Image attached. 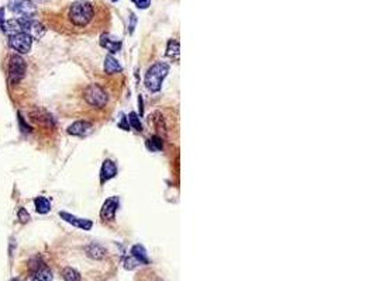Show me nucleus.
<instances>
[{
    "label": "nucleus",
    "instance_id": "nucleus-1",
    "mask_svg": "<svg viewBox=\"0 0 376 281\" xmlns=\"http://www.w3.org/2000/svg\"><path fill=\"white\" fill-rule=\"evenodd\" d=\"M68 21L73 28H88L97 17L96 4L88 0H78L73 1L68 10Z\"/></svg>",
    "mask_w": 376,
    "mask_h": 281
},
{
    "label": "nucleus",
    "instance_id": "nucleus-2",
    "mask_svg": "<svg viewBox=\"0 0 376 281\" xmlns=\"http://www.w3.org/2000/svg\"><path fill=\"white\" fill-rule=\"evenodd\" d=\"M169 72V65L165 62H157L154 63L145 75V86L149 92L157 93L162 88V82Z\"/></svg>",
    "mask_w": 376,
    "mask_h": 281
},
{
    "label": "nucleus",
    "instance_id": "nucleus-3",
    "mask_svg": "<svg viewBox=\"0 0 376 281\" xmlns=\"http://www.w3.org/2000/svg\"><path fill=\"white\" fill-rule=\"evenodd\" d=\"M27 72V63L24 58L18 53L11 55L7 65V78L10 85H18L24 79Z\"/></svg>",
    "mask_w": 376,
    "mask_h": 281
},
{
    "label": "nucleus",
    "instance_id": "nucleus-4",
    "mask_svg": "<svg viewBox=\"0 0 376 281\" xmlns=\"http://www.w3.org/2000/svg\"><path fill=\"white\" fill-rule=\"evenodd\" d=\"M83 98L89 105L95 108H102L107 104V94L103 89L99 85H89L88 88L83 90Z\"/></svg>",
    "mask_w": 376,
    "mask_h": 281
},
{
    "label": "nucleus",
    "instance_id": "nucleus-5",
    "mask_svg": "<svg viewBox=\"0 0 376 281\" xmlns=\"http://www.w3.org/2000/svg\"><path fill=\"white\" fill-rule=\"evenodd\" d=\"M9 10L16 18H33L37 13L33 0H10Z\"/></svg>",
    "mask_w": 376,
    "mask_h": 281
},
{
    "label": "nucleus",
    "instance_id": "nucleus-6",
    "mask_svg": "<svg viewBox=\"0 0 376 281\" xmlns=\"http://www.w3.org/2000/svg\"><path fill=\"white\" fill-rule=\"evenodd\" d=\"M20 23V30L21 33H26L27 35H30L33 40H41L45 34V27L38 21L33 18H18Z\"/></svg>",
    "mask_w": 376,
    "mask_h": 281
},
{
    "label": "nucleus",
    "instance_id": "nucleus-7",
    "mask_svg": "<svg viewBox=\"0 0 376 281\" xmlns=\"http://www.w3.org/2000/svg\"><path fill=\"white\" fill-rule=\"evenodd\" d=\"M31 277H34L37 281H53V273L50 270V267L41 260L40 256L33 257L28 263Z\"/></svg>",
    "mask_w": 376,
    "mask_h": 281
},
{
    "label": "nucleus",
    "instance_id": "nucleus-8",
    "mask_svg": "<svg viewBox=\"0 0 376 281\" xmlns=\"http://www.w3.org/2000/svg\"><path fill=\"white\" fill-rule=\"evenodd\" d=\"M33 41L34 40L26 33H17L9 37V47L11 49H14L18 55H26L31 51Z\"/></svg>",
    "mask_w": 376,
    "mask_h": 281
},
{
    "label": "nucleus",
    "instance_id": "nucleus-9",
    "mask_svg": "<svg viewBox=\"0 0 376 281\" xmlns=\"http://www.w3.org/2000/svg\"><path fill=\"white\" fill-rule=\"evenodd\" d=\"M60 217H61L65 222H68V224H70V225H73V227H76V228L79 229H83V231H90L92 227H93V222L90 220L78 218V217H75V215H72V214H68V212H65V211L60 212Z\"/></svg>",
    "mask_w": 376,
    "mask_h": 281
},
{
    "label": "nucleus",
    "instance_id": "nucleus-10",
    "mask_svg": "<svg viewBox=\"0 0 376 281\" xmlns=\"http://www.w3.org/2000/svg\"><path fill=\"white\" fill-rule=\"evenodd\" d=\"M119 208V200L116 197L107 198L100 210V217L105 221H113L116 218V212Z\"/></svg>",
    "mask_w": 376,
    "mask_h": 281
},
{
    "label": "nucleus",
    "instance_id": "nucleus-11",
    "mask_svg": "<svg viewBox=\"0 0 376 281\" xmlns=\"http://www.w3.org/2000/svg\"><path fill=\"white\" fill-rule=\"evenodd\" d=\"M92 128H93V125L89 121L80 120V121H75L73 124H70L66 132L69 135H73V137H86L92 132Z\"/></svg>",
    "mask_w": 376,
    "mask_h": 281
},
{
    "label": "nucleus",
    "instance_id": "nucleus-12",
    "mask_svg": "<svg viewBox=\"0 0 376 281\" xmlns=\"http://www.w3.org/2000/svg\"><path fill=\"white\" fill-rule=\"evenodd\" d=\"M100 45L106 48L107 51L112 53L119 52L122 49V41L119 38H116L112 34H103L100 37Z\"/></svg>",
    "mask_w": 376,
    "mask_h": 281
},
{
    "label": "nucleus",
    "instance_id": "nucleus-13",
    "mask_svg": "<svg viewBox=\"0 0 376 281\" xmlns=\"http://www.w3.org/2000/svg\"><path fill=\"white\" fill-rule=\"evenodd\" d=\"M31 118L34 120L35 123H38L43 127H50L53 128L54 127V118L53 115L50 113H47L43 108H35L34 111H31Z\"/></svg>",
    "mask_w": 376,
    "mask_h": 281
},
{
    "label": "nucleus",
    "instance_id": "nucleus-14",
    "mask_svg": "<svg viewBox=\"0 0 376 281\" xmlns=\"http://www.w3.org/2000/svg\"><path fill=\"white\" fill-rule=\"evenodd\" d=\"M117 175V166L114 163L113 160L110 159H106L102 165V169H100V182L105 183L107 180L113 179L114 176Z\"/></svg>",
    "mask_w": 376,
    "mask_h": 281
},
{
    "label": "nucleus",
    "instance_id": "nucleus-15",
    "mask_svg": "<svg viewBox=\"0 0 376 281\" xmlns=\"http://www.w3.org/2000/svg\"><path fill=\"white\" fill-rule=\"evenodd\" d=\"M85 253H86L88 257L93 259V260H102V259H105L106 255H107L105 247L97 245V243H90V245L86 246V247H85Z\"/></svg>",
    "mask_w": 376,
    "mask_h": 281
},
{
    "label": "nucleus",
    "instance_id": "nucleus-16",
    "mask_svg": "<svg viewBox=\"0 0 376 281\" xmlns=\"http://www.w3.org/2000/svg\"><path fill=\"white\" fill-rule=\"evenodd\" d=\"M34 207L35 211L41 215L44 214H48L51 211V201L47 198V197H43V195H38L34 198Z\"/></svg>",
    "mask_w": 376,
    "mask_h": 281
},
{
    "label": "nucleus",
    "instance_id": "nucleus-17",
    "mask_svg": "<svg viewBox=\"0 0 376 281\" xmlns=\"http://www.w3.org/2000/svg\"><path fill=\"white\" fill-rule=\"evenodd\" d=\"M131 256L140 264H148L149 260H148V256H147V252H145V249H144L141 245L132 246Z\"/></svg>",
    "mask_w": 376,
    "mask_h": 281
},
{
    "label": "nucleus",
    "instance_id": "nucleus-18",
    "mask_svg": "<svg viewBox=\"0 0 376 281\" xmlns=\"http://www.w3.org/2000/svg\"><path fill=\"white\" fill-rule=\"evenodd\" d=\"M105 72L106 73H117V72H122V66L120 63L117 62V59H114L112 55H107L105 59Z\"/></svg>",
    "mask_w": 376,
    "mask_h": 281
},
{
    "label": "nucleus",
    "instance_id": "nucleus-19",
    "mask_svg": "<svg viewBox=\"0 0 376 281\" xmlns=\"http://www.w3.org/2000/svg\"><path fill=\"white\" fill-rule=\"evenodd\" d=\"M166 55L172 59H179V43L176 40H171L168 43V48H166Z\"/></svg>",
    "mask_w": 376,
    "mask_h": 281
},
{
    "label": "nucleus",
    "instance_id": "nucleus-20",
    "mask_svg": "<svg viewBox=\"0 0 376 281\" xmlns=\"http://www.w3.org/2000/svg\"><path fill=\"white\" fill-rule=\"evenodd\" d=\"M62 279L65 281H80V274L72 267H65L62 270Z\"/></svg>",
    "mask_w": 376,
    "mask_h": 281
},
{
    "label": "nucleus",
    "instance_id": "nucleus-21",
    "mask_svg": "<svg viewBox=\"0 0 376 281\" xmlns=\"http://www.w3.org/2000/svg\"><path fill=\"white\" fill-rule=\"evenodd\" d=\"M17 120H18V127H20V130H21L23 134H30V132L33 131V127L27 124V121L24 120V117L20 114V113L17 114Z\"/></svg>",
    "mask_w": 376,
    "mask_h": 281
},
{
    "label": "nucleus",
    "instance_id": "nucleus-22",
    "mask_svg": "<svg viewBox=\"0 0 376 281\" xmlns=\"http://www.w3.org/2000/svg\"><path fill=\"white\" fill-rule=\"evenodd\" d=\"M128 121H130V124H131V127L134 130H137V131H141V130H142L140 118H138V115L135 114V113H130V115H128Z\"/></svg>",
    "mask_w": 376,
    "mask_h": 281
},
{
    "label": "nucleus",
    "instance_id": "nucleus-23",
    "mask_svg": "<svg viewBox=\"0 0 376 281\" xmlns=\"http://www.w3.org/2000/svg\"><path fill=\"white\" fill-rule=\"evenodd\" d=\"M148 146L151 148V149H154V150L162 149V140L155 135V137H152V140H149Z\"/></svg>",
    "mask_w": 376,
    "mask_h": 281
},
{
    "label": "nucleus",
    "instance_id": "nucleus-24",
    "mask_svg": "<svg viewBox=\"0 0 376 281\" xmlns=\"http://www.w3.org/2000/svg\"><path fill=\"white\" fill-rule=\"evenodd\" d=\"M17 218H18V221H20V222H21V224H27V222H28V221L31 220V217H30V214H28V211H27L26 208H23V207H21V208H20V210H18V212H17Z\"/></svg>",
    "mask_w": 376,
    "mask_h": 281
},
{
    "label": "nucleus",
    "instance_id": "nucleus-25",
    "mask_svg": "<svg viewBox=\"0 0 376 281\" xmlns=\"http://www.w3.org/2000/svg\"><path fill=\"white\" fill-rule=\"evenodd\" d=\"M138 264L140 263H138V262H137L132 256H130V257L125 260V269H127V270H132V269H135Z\"/></svg>",
    "mask_w": 376,
    "mask_h": 281
},
{
    "label": "nucleus",
    "instance_id": "nucleus-26",
    "mask_svg": "<svg viewBox=\"0 0 376 281\" xmlns=\"http://www.w3.org/2000/svg\"><path fill=\"white\" fill-rule=\"evenodd\" d=\"M131 1L138 9H147L151 4V0H131Z\"/></svg>",
    "mask_w": 376,
    "mask_h": 281
},
{
    "label": "nucleus",
    "instance_id": "nucleus-27",
    "mask_svg": "<svg viewBox=\"0 0 376 281\" xmlns=\"http://www.w3.org/2000/svg\"><path fill=\"white\" fill-rule=\"evenodd\" d=\"M4 21H6V20H4V9H0V28H1Z\"/></svg>",
    "mask_w": 376,
    "mask_h": 281
},
{
    "label": "nucleus",
    "instance_id": "nucleus-28",
    "mask_svg": "<svg viewBox=\"0 0 376 281\" xmlns=\"http://www.w3.org/2000/svg\"><path fill=\"white\" fill-rule=\"evenodd\" d=\"M26 281H37V280H35L34 277H28V279H27Z\"/></svg>",
    "mask_w": 376,
    "mask_h": 281
},
{
    "label": "nucleus",
    "instance_id": "nucleus-29",
    "mask_svg": "<svg viewBox=\"0 0 376 281\" xmlns=\"http://www.w3.org/2000/svg\"><path fill=\"white\" fill-rule=\"evenodd\" d=\"M11 281H20L18 279H14V280H11Z\"/></svg>",
    "mask_w": 376,
    "mask_h": 281
},
{
    "label": "nucleus",
    "instance_id": "nucleus-30",
    "mask_svg": "<svg viewBox=\"0 0 376 281\" xmlns=\"http://www.w3.org/2000/svg\"><path fill=\"white\" fill-rule=\"evenodd\" d=\"M112 1H114V3H116V1H119V0H112Z\"/></svg>",
    "mask_w": 376,
    "mask_h": 281
}]
</instances>
